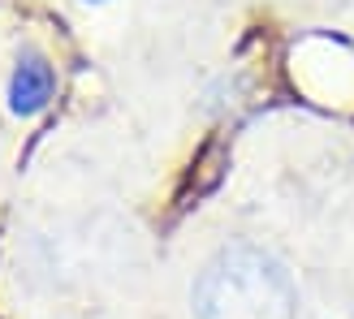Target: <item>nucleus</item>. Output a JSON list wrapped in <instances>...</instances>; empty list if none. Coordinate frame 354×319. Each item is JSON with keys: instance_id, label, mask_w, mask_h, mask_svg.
<instances>
[{"instance_id": "obj_1", "label": "nucleus", "mask_w": 354, "mask_h": 319, "mask_svg": "<svg viewBox=\"0 0 354 319\" xmlns=\"http://www.w3.org/2000/svg\"><path fill=\"white\" fill-rule=\"evenodd\" d=\"M298 293L281 263L259 246H229L199 272V319H294Z\"/></svg>"}, {"instance_id": "obj_2", "label": "nucleus", "mask_w": 354, "mask_h": 319, "mask_svg": "<svg viewBox=\"0 0 354 319\" xmlns=\"http://www.w3.org/2000/svg\"><path fill=\"white\" fill-rule=\"evenodd\" d=\"M48 99H52V69L39 57H22V65L13 69V82H9L13 113H39Z\"/></svg>"}]
</instances>
